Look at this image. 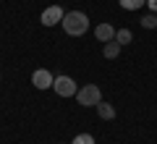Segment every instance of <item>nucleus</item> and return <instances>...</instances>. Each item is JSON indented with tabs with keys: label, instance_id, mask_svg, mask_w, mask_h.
<instances>
[{
	"label": "nucleus",
	"instance_id": "1",
	"mask_svg": "<svg viewBox=\"0 0 157 144\" xmlns=\"http://www.w3.org/2000/svg\"><path fill=\"white\" fill-rule=\"evenodd\" d=\"M63 29H66V34H71V37H81V34L89 29V18H86V13L81 11H71L63 16Z\"/></svg>",
	"mask_w": 157,
	"mask_h": 144
},
{
	"label": "nucleus",
	"instance_id": "2",
	"mask_svg": "<svg viewBox=\"0 0 157 144\" xmlns=\"http://www.w3.org/2000/svg\"><path fill=\"white\" fill-rule=\"evenodd\" d=\"M76 97H78V105H84V107H97L102 102V92H100L97 84H86V87H81L76 92Z\"/></svg>",
	"mask_w": 157,
	"mask_h": 144
},
{
	"label": "nucleus",
	"instance_id": "3",
	"mask_svg": "<svg viewBox=\"0 0 157 144\" xmlns=\"http://www.w3.org/2000/svg\"><path fill=\"white\" fill-rule=\"evenodd\" d=\"M52 89H55L60 97H76V81H73L71 76H58L55 81H52Z\"/></svg>",
	"mask_w": 157,
	"mask_h": 144
},
{
	"label": "nucleus",
	"instance_id": "4",
	"mask_svg": "<svg viewBox=\"0 0 157 144\" xmlns=\"http://www.w3.org/2000/svg\"><path fill=\"white\" fill-rule=\"evenodd\" d=\"M63 16H66V13H63L60 6H50V8L42 11V24H45V26H55L58 21H63Z\"/></svg>",
	"mask_w": 157,
	"mask_h": 144
},
{
	"label": "nucleus",
	"instance_id": "5",
	"mask_svg": "<svg viewBox=\"0 0 157 144\" xmlns=\"http://www.w3.org/2000/svg\"><path fill=\"white\" fill-rule=\"evenodd\" d=\"M52 81H55V79H52V73L50 71H45V68H39V71H34L32 73V84L37 89H50L52 87Z\"/></svg>",
	"mask_w": 157,
	"mask_h": 144
},
{
	"label": "nucleus",
	"instance_id": "6",
	"mask_svg": "<svg viewBox=\"0 0 157 144\" xmlns=\"http://www.w3.org/2000/svg\"><path fill=\"white\" fill-rule=\"evenodd\" d=\"M94 34H97V39H100V42H110V39H115V29H113L110 24H100Z\"/></svg>",
	"mask_w": 157,
	"mask_h": 144
},
{
	"label": "nucleus",
	"instance_id": "7",
	"mask_svg": "<svg viewBox=\"0 0 157 144\" xmlns=\"http://www.w3.org/2000/svg\"><path fill=\"white\" fill-rule=\"evenodd\" d=\"M97 113H100L102 121H113V118H115V107H113L110 102H100V105H97Z\"/></svg>",
	"mask_w": 157,
	"mask_h": 144
},
{
	"label": "nucleus",
	"instance_id": "8",
	"mask_svg": "<svg viewBox=\"0 0 157 144\" xmlns=\"http://www.w3.org/2000/svg\"><path fill=\"white\" fill-rule=\"evenodd\" d=\"M102 53H105L107 60L118 58V53H121V42H113V39H110V42H105V50H102Z\"/></svg>",
	"mask_w": 157,
	"mask_h": 144
},
{
	"label": "nucleus",
	"instance_id": "9",
	"mask_svg": "<svg viewBox=\"0 0 157 144\" xmlns=\"http://www.w3.org/2000/svg\"><path fill=\"white\" fill-rule=\"evenodd\" d=\"M131 39H134V34H131L128 29H118V32H115V42H121V47H123V45H128Z\"/></svg>",
	"mask_w": 157,
	"mask_h": 144
},
{
	"label": "nucleus",
	"instance_id": "10",
	"mask_svg": "<svg viewBox=\"0 0 157 144\" xmlns=\"http://www.w3.org/2000/svg\"><path fill=\"white\" fill-rule=\"evenodd\" d=\"M147 0H121V8H126V11H136V8H141Z\"/></svg>",
	"mask_w": 157,
	"mask_h": 144
},
{
	"label": "nucleus",
	"instance_id": "11",
	"mask_svg": "<svg viewBox=\"0 0 157 144\" xmlns=\"http://www.w3.org/2000/svg\"><path fill=\"white\" fill-rule=\"evenodd\" d=\"M71 144H94V136L92 134H78V136H73Z\"/></svg>",
	"mask_w": 157,
	"mask_h": 144
},
{
	"label": "nucleus",
	"instance_id": "12",
	"mask_svg": "<svg viewBox=\"0 0 157 144\" xmlns=\"http://www.w3.org/2000/svg\"><path fill=\"white\" fill-rule=\"evenodd\" d=\"M141 26H144V29H155L157 26V18L155 16H144V18H141Z\"/></svg>",
	"mask_w": 157,
	"mask_h": 144
},
{
	"label": "nucleus",
	"instance_id": "13",
	"mask_svg": "<svg viewBox=\"0 0 157 144\" xmlns=\"http://www.w3.org/2000/svg\"><path fill=\"white\" fill-rule=\"evenodd\" d=\"M147 3H149V8H152V11H157V0H147Z\"/></svg>",
	"mask_w": 157,
	"mask_h": 144
}]
</instances>
